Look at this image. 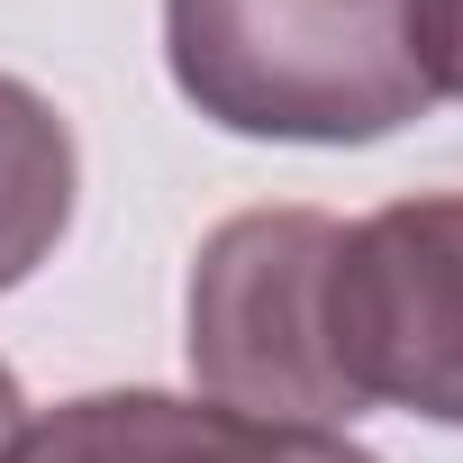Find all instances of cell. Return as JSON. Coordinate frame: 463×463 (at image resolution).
I'll return each instance as SVG.
<instances>
[{"label":"cell","mask_w":463,"mask_h":463,"mask_svg":"<svg viewBox=\"0 0 463 463\" xmlns=\"http://www.w3.org/2000/svg\"><path fill=\"white\" fill-rule=\"evenodd\" d=\"M327 345L364 409L463 427V191H418L345 227Z\"/></svg>","instance_id":"obj_3"},{"label":"cell","mask_w":463,"mask_h":463,"mask_svg":"<svg viewBox=\"0 0 463 463\" xmlns=\"http://www.w3.org/2000/svg\"><path fill=\"white\" fill-rule=\"evenodd\" d=\"M409 64L427 100H463V0H409Z\"/></svg>","instance_id":"obj_6"},{"label":"cell","mask_w":463,"mask_h":463,"mask_svg":"<svg viewBox=\"0 0 463 463\" xmlns=\"http://www.w3.org/2000/svg\"><path fill=\"white\" fill-rule=\"evenodd\" d=\"M73 227V128L46 91L0 73V291H19Z\"/></svg>","instance_id":"obj_5"},{"label":"cell","mask_w":463,"mask_h":463,"mask_svg":"<svg viewBox=\"0 0 463 463\" xmlns=\"http://www.w3.org/2000/svg\"><path fill=\"white\" fill-rule=\"evenodd\" d=\"M10 463H382L327 427H273L173 391H82L19 436Z\"/></svg>","instance_id":"obj_4"},{"label":"cell","mask_w":463,"mask_h":463,"mask_svg":"<svg viewBox=\"0 0 463 463\" xmlns=\"http://www.w3.org/2000/svg\"><path fill=\"white\" fill-rule=\"evenodd\" d=\"M19 436H28V400H19V382H10V364H0V463L19 454Z\"/></svg>","instance_id":"obj_7"},{"label":"cell","mask_w":463,"mask_h":463,"mask_svg":"<svg viewBox=\"0 0 463 463\" xmlns=\"http://www.w3.org/2000/svg\"><path fill=\"white\" fill-rule=\"evenodd\" d=\"M345 227L327 209H246L191 264V373L218 409L273 427H336L364 400L327 345V273Z\"/></svg>","instance_id":"obj_2"},{"label":"cell","mask_w":463,"mask_h":463,"mask_svg":"<svg viewBox=\"0 0 463 463\" xmlns=\"http://www.w3.org/2000/svg\"><path fill=\"white\" fill-rule=\"evenodd\" d=\"M164 55L200 118L291 146H373L427 118L409 0H164Z\"/></svg>","instance_id":"obj_1"}]
</instances>
